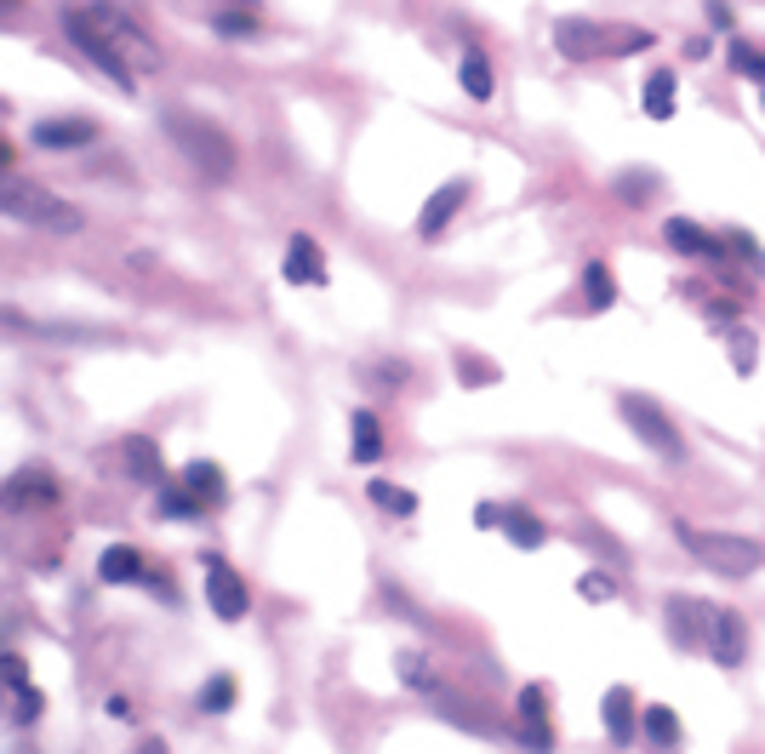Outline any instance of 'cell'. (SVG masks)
Wrapping results in <instances>:
<instances>
[{
	"instance_id": "4dcf8cb0",
	"label": "cell",
	"mask_w": 765,
	"mask_h": 754,
	"mask_svg": "<svg viewBox=\"0 0 765 754\" xmlns=\"http://www.w3.org/2000/svg\"><path fill=\"white\" fill-rule=\"evenodd\" d=\"M200 509H207V503H200V497H195L189 486H184V492H166V497H161V515H166V520H189V515H200Z\"/></svg>"
},
{
	"instance_id": "5bb4252c",
	"label": "cell",
	"mask_w": 765,
	"mask_h": 754,
	"mask_svg": "<svg viewBox=\"0 0 765 754\" xmlns=\"http://www.w3.org/2000/svg\"><path fill=\"white\" fill-rule=\"evenodd\" d=\"M543 709H549V692L543 686H526L520 692V720H526L520 726V743L526 749H554V732H549V715Z\"/></svg>"
},
{
	"instance_id": "30bf717a",
	"label": "cell",
	"mask_w": 765,
	"mask_h": 754,
	"mask_svg": "<svg viewBox=\"0 0 765 754\" xmlns=\"http://www.w3.org/2000/svg\"><path fill=\"white\" fill-rule=\"evenodd\" d=\"M708 658L720 663V669H743V658H749V640H743V617H737V612H720V606H714Z\"/></svg>"
},
{
	"instance_id": "ffe728a7",
	"label": "cell",
	"mask_w": 765,
	"mask_h": 754,
	"mask_svg": "<svg viewBox=\"0 0 765 754\" xmlns=\"http://www.w3.org/2000/svg\"><path fill=\"white\" fill-rule=\"evenodd\" d=\"M126 469H132V481H149V486H155L161 481V446L155 440H143V435H132V440H126Z\"/></svg>"
},
{
	"instance_id": "ac0fdd59",
	"label": "cell",
	"mask_w": 765,
	"mask_h": 754,
	"mask_svg": "<svg viewBox=\"0 0 765 754\" xmlns=\"http://www.w3.org/2000/svg\"><path fill=\"white\" fill-rule=\"evenodd\" d=\"M503 532H508V543H515V549H543L549 526L531 515V509H515V503H508V509H503Z\"/></svg>"
},
{
	"instance_id": "836d02e7",
	"label": "cell",
	"mask_w": 765,
	"mask_h": 754,
	"mask_svg": "<svg viewBox=\"0 0 765 754\" xmlns=\"http://www.w3.org/2000/svg\"><path fill=\"white\" fill-rule=\"evenodd\" d=\"M212 30H217V35H251L258 23H251V17H235V12H223V17L212 23Z\"/></svg>"
},
{
	"instance_id": "e575fe53",
	"label": "cell",
	"mask_w": 765,
	"mask_h": 754,
	"mask_svg": "<svg viewBox=\"0 0 765 754\" xmlns=\"http://www.w3.org/2000/svg\"><path fill=\"white\" fill-rule=\"evenodd\" d=\"M474 526H486V532H492V526H503V509H497V503H480V509H474Z\"/></svg>"
},
{
	"instance_id": "7402d4cb",
	"label": "cell",
	"mask_w": 765,
	"mask_h": 754,
	"mask_svg": "<svg viewBox=\"0 0 765 754\" xmlns=\"http://www.w3.org/2000/svg\"><path fill=\"white\" fill-rule=\"evenodd\" d=\"M640 104H646V115H651V120H674V74H669V69H657L651 81H646Z\"/></svg>"
},
{
	"instance_id": "44dd1931",
	"label": "cell",
	"mask_w": 765,
	"mask_h": 754,
	"mask_svg": "<svg viewBox=\"0 0 765 754\" xmlns=\"http://www.w3.org/2000/svg\"><path fill=\"white\" fill-rule=\"evenodd\" d=\"M457 81H463V92L474 97V104H492V63L480 52H463V63H457Z\"/></svg>"
},
{
	"instance_id": "3957f363",
	"label": "cell",
	"mask_w": 765,
	"mask_h": 754,
	"mask_svg": "<svg viewBox=\"0 0 765 754\" xmlns=\"http://www.w3.org/2000/svg\"><path fill=\"white\" fill-rule=\"evenodd\" d=\"M166 132H172V143L184 149V155L207 172L212 184H223L228 172H235V143H228L212 120H200V115H184V109H172L166 115Z\"/></svg>"
},
{
	"instance_id": "f1b7e54d",
	"label": "cell",
	"mask_w": 765,
	"mask_h": 754,
	"mask_svg": "<svg viewBox=\"0 0 765 754\" xmlns=\"http://www.w3.org/2000/svg\"><path fill=\"white\" fill-rule=\"evenodd\" d=\"M457 377L474 384V389H486V384H497V366L486 355H457Z\"/></svg>"
},
{
	"instance_id": "1f68e13d",
	"label": "cell",
	"mask_w": 765,
	"mask_h": 754,
	"mask_svg": "<svg viewBox=\"0 0 765 754\" xmlns=\"http://www.w3.org/2000/svg\"><path fill=\"white\" fill-rule=\"evenodd\" d=\"M577 594L582 600H595V606H605V600H617V577H605V572H589L577 584Z\"/></svg>"
},
{
	"instance_id": "d6986e66",
	"label": "cell",
	"mask_w": 765,
	"mask_h": 754,
	"mask_svg": "<svg viewBox=\"0 0 765 754\" xmlns=\"http://www.w3.org/2000/svg\"><path fill=\"white\" fill-rule=\"evenodd\" d=\"M605 732H611V743H628L634 738V692L628 686H611L605 692Z\"/></svg>"
},
{
	"instance_id": "8d00e7d4",
	"label": "cell",
	"mask_w": 765,
	"mask_h": 754,
	"mask_svg": "<svg viewBox=\"0 0 765 754\" xmlns=\"http://www.w3.org/2000/svg\"><path fill=\"white\" fill-rule=\"evenodd\" d=\"M235 7H258V0H235Z\"/></svg>"
},
{
	"instance_id": "6da1fadb",
	"label": "cell",
	"mask_w": 765,
	"mask_h": 754,
	"mask_svg": "<svg viewBox=\"0 0 765 754\" xmlns=\"http://www.w3.org/2000/svg\"><path fill=\"white\" fill-rule=\"evenodd\" d=\"M74 12H81V17L92 23V35L104 40V52H109L104 74H109L120 92H132V86H138V74H155V69L166 63V58H161V46H155V35H149L132 12L109 7V0H92V7H74Z\"/></svg>"
},
{
	"instance_id": "ba28073f",
	"label": "cell",
	"mask_w": 765,
	"mask_h": 754,
	"mask_svg": "<svg viewBox=\"0 0 765 754\" xmlns=\"http://www.w3.org/2000/svg\"><path fill=\"white\" fill-rule=\"evenodd\" d=\"M605 40H611V30H600L589 17H554V46H560V58H572V63L605 52Z\"/></svg>"
},
{
	"instance_id": "d4e9b609",
	"label": "cell",
	"mask_w": 765,
	"mask_h": 754,
	"mask_svg": "<svg viewBox=\"0 0 765 754\" xmlns=\"http://www.w3.org/2000/svg\"><path fill=\"white\" fill-rule=\"evenodd\" d=\"M372 503L377 509H389V515H417V492H405V486H389V481H372Z\"/></svg>"
},
{
	"instance_id": "83f0119b",
	"label": "cell",
	"mask_w": 765,
	"mask_h": 754,
	"mask_svg": "<svg viewBox=\"0 0 765 754\" xmlns=\"http://www.w3.org/2000/svg\"><path fill=\"white\" fill-rule=\"evenodd\" d=\"M200 709H207V715H228V709H235V681H228V674H212L207 692H200Z\"/></svg>"
},
{
	"instance_id": "4316f807",
	"label": "cell",
	"mask_w": 765,
	"mask_h": 754,
	"mask_svg": "<svg viewBox=\"0 0 765 754\" xmlns=\"http://www.w3.org/2000/svg\"><path fill=\"white\" fill-rule=\"evenodd\" d=\"M726 349H731V366L737 372H754V361H760V343H754V332H743V326H731V332H726Z\"/></svg>"
},
{
	"instance_id": "d590c367",
	"label": "cell",
	"mask_w": 765,
	"mask_h": 754,
	"mask_svg": "<svg viewBox=\"0 0 765 754\" xmlns=\"http://www.w3.org/2000/svg\"><path fill=\"white\" fill-rule=\"evenodd\" d=\"M708 17H714V23H720V30H726V23H731V12H726V0H708Z\"/></svg>"
},
{
	"instance_id": "603a6c76",
	"label": "cell",
	"mask_w": 765,
	"mask_h": 754,
	"mask_svg": "<svg viewBox=\"0 0 765 754\" xmlns=\"http://www.w3.org/2000/svg\"><path fill=\"white\" fill-rule=\"evenodd\" d=\"M582 297H589V309H611V304H617V281H611L605 263L582 269Z\"/></svg>"
},
{
	"instance_id": "e0dca14e",
	"label": "cell",
	"mask_w": 765,
	"mask_h": 754,
	"mask_svg": "<svg viewBox=\"0 0 765 754\" xmlns=\"http://www.w3.org/2000/svg\"><path fill=\"white\" fill-rule=\"evenodd\" d=\"M97 577H104V584H143V549H132V543L104 549V561H97Z\"/></svg>"
},
{
	"instance_id": "484cf974",
	"label": "cell",
	"mask_w": 765,
	"mask_h": 754,
	"mask_svg": "<svg viewBox=\"0 0 765 754\" xmlns=\"http://www.w3.org/2000/svg\"><path fill=\"white\" fill-rule=\"evenodd\" d=\"M646 738L662 743V749H674L680 743V715L662 709V703H651V709H646Z\"/></svg>"
},
{
	"instance_id": "52a82bcc",
	"label": "cell",
	"mask_w": 765,
	"mask_h": 754,
	"mask_svg": "<svg viewBox=\"0 0 765 754\" xmlns=\"http://www.w3.org/2000/svg\"><path fill=\"white\" fill-rule=\"evenodd\" d=\"M708 628H714V606H703L692 594L669 600V640L674 646H708Z\"/></svg>"
},
{
	"instance_id": "7a4b0ae2",
	"label": "cell",
	"mask_w": 765,
	"mask_h": 754,
	"mask_svg": "<svg viewBox=\"0 0 765 754\" xmlns=\"http://www.w3.org/2000/svg\"><path fill=\"white\" fill-rule=\"evenodd\" d=\"M7 217L30 223V229H52V235H81V207H69L63 195H52L35 178H12L7 184Z\"/></svg>"
},
{
	"instance_id": "7c38bea8",
	"label": "cell",
	"mask_w": 765,
	"mask_h": 754,
	"mask_svg": "<svg viewBox=\"0 0 765 754\" xmlns=\"http://www.w3.org/2000/svg\"><path fill=\"white\" fill-rule=\"evenodd\" d=\"M662 240H669L674 251H685V258H726V240H714L692 217H669L662 223Z\"/></svg>"
},
{
	"instance_id": "74e56055",
	"label": "cell",
	"mask_w": 765,
	"mask_h": 754,
	"mask_svg": "<svg viewBox=\"0 0 765 754\" xmlns=\"http://www.w3.org/2000/svg\"><path fill=\"white\" fill-rule=\"evenodd\" d=\"M760 104H765V97H760Z\"/></svg>"
},
{
	"instance_id": "9a60e30c",
	"label": "cell",
	"mask_w": 765,
	"mask_h": 754,
	"mask_svg": "<svg viewBox=\"0 0 765 754\" xmlns=\"http://www.w3.org/2000/svg\"><path fill=\"white\" fill-rule=\"evenodd\" d=\"M35 149H81L97 138V126L92 120H35Z\"/></svg>"
},
{
	"instance_id": "8992f818",
	"label": "cell",
	"mask_w": 765,
	"mask_h": 754,
	"mask_svg": "<svg viewBox=\"0 0 765 754\" xmlns=\"http://www.w3.org/2000/svg\"><path fill=\"white\" fill-rule=\"evenodd\" d=\"M207 600H212V612H217L223 623H240V617L251 612V594H246V584H240V572L228 566L223 555H207Z\"/></svg>"
},
{
	"instance_id": "cb8c5ba5",
	"label": "cell",
	"mask_w": 765,
	"mask_h": 754,
	"mask_svg": "<svg viewBox=\"0 0 765 754\" xmlns=\"http://www.w3.org/2000/svg\"><path fill=\"white\" fill-rule=\"evenodd\" d=\"M184 486H189L200 503H207V509H212V503H223V474H217V463H189Z\"/></svg>"
},
{
	"instance_id": "d6a6232c",
	"label": "cell",
	"mask_w": 765,
	"mask_h": 754,
	"mask_svg": "<svg viewBox=\"0 0 765 754\" xmlns=\"http://www.w3.org/2000/svg\"><path fill=\"white\" fill-rule=\"evenodd\" d=\"M617 195H623V200H646V195H651V178L628 172V178H617Z\"/></svg>"
},
{
	"instance_id": "5b68a950",
	"label": "cell",
	"mask_w": 765,
	"mask_h": 754,
	"mask_svg": "<svg viewBox=\"0 0 765 754\" xmlns=\"http://www.w3.org/2000/svg\"><path fill=\"white\" fill-rule=\"evenodd\" d=\"M617 407H623V423H628V429H634V435H640V440L657 451L662 463H680V458H685V435H680L674 423H669V417H662V412L651 407L646 394H623Z\"/></svg>"
},
{
	"instance_id": "2e32d148",
	"label": "cell",
	"mask_w": 765,
	"mask_h": 754,
	"mask_svg": "<svg viewBox=\"0 0 765 754\" xmlns=\"http://www.w3.org/2000/svg\"><path fill=\"white\" fill-rule=\"evenodd\" d=\"M349 458H354V463H366V469L382 458V429H377V417H372L366 407H361V412H349Z\"/></svg>"
},
{
	"instance_id": "f546056e",
	"label": "cell",
	"mask_w": 765,
	"mask_h": 754,
	"mask_svg": "<svg viewBox=\"0 0 765 754\" xmlns=\"http://www.w3.org/2000/svg\"><path fill=\"white\" fill-rule=\"evenodd\" d=\"M731 69L749 74V81H765V52H754L749 40H731Z\"/></svg>"
},
{
	"instance_id": "4fadbf2b",
	"label": "cell",
	"mask_w": 765,
	"mask_h": 754,
	"mask_svg": "<svg viewBox=\"0 0 765 754\" xmlns=\"http://www.w3.org/2000/svg\"><path fill=\"white\" fill-rule=\"evenodd\" d=\"M7 503L12 509H46V503H58V481L40 469H17L7 481Z\"/></svg>"
},
{
	"instance_id": "8fae6325",
	"label": "cell",
	"mask_w": 765,
	"mask_h": 754,
	"mask_svg": "<svg viewBox=\"0 0 765 754\" xmlns=\"http://www.w3.org/2000/svg\"><path fill=\"white\" fill-rule=\"evenodd\" d=\"M280 274H286L292 286H326V251L309 235H292L286 240V269Z\"/></svg>"
},
{
	"instance_id": "9c48e42d",
	"label": "cell",
	"mask_w": 765,
	"mask_h": 754,
	"mask_svg": "<svg viewBox=\"0 0 765 754\" xmlns=\"http://www.w3.org/2000/svg\"><path fill=\"white\" fill-rule=\"evenodd\" d=\"M463 200H469V184H463V178L440 184L435 195H428V207L417 212V235H423V240H440V235H446V223L463 212Z\"/></svg>"
},
{
	"instance_id": "277c9868",
	"label": "cell",
	"mask_w": 765,
	"mask_h": 754,
	"mask_svg": "<svg viewBox=\"0 0 765 754\" xmlns=\"http://www.w3.org/2000/svg\"><path fill=\"white\" fill-rule=\"evenodd\" d=\"M680 543L692 549V561L708 566L714 577H749V572H760V561H765L760 543L731 538V532H703V526H680Z\"/></svg>"
}]
</instances>
